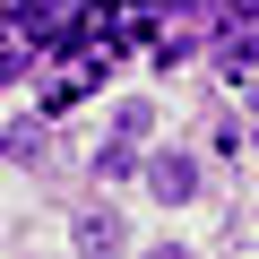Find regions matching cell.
<instances>
[{
	"label": "cell",
	"instance_id": "1",
	"mask_svg": "<svg viewBox=\"0 0 259 259\" xmlns=\"http://www.w3.org/2000/svg\"><path fill=\"white\" fill-rule=\"evenodd\" d=\"M147 190H156L164 207H190V199H199V156H182V147L147 156Z\"/></svg>",
	"mask_w": 259,
	"mask_h": 259
},
{
	"label": "cell",
	"instance_id": "2",
	"mask_svg": "<svg viewBox=\"0 0 259 259\" xmlns=\"http://www.w3.org/2000/svg\"><path fill=\"white\" fill-rule=\"evenodd\" d=\"M216 69L242 87V78L259 69V26H225V35H216Z\"/></svg>",
	"mask_w": 259,
	"mask_h": 259
},
{
	"label": "cell",
	"instance_id": "3",
	"mask_svg": "<svg viewBox=\"0 0 259 259\" xmlns=\"http://www.w3.org/2000/svg\"><path fill=\"white\" fill-rule=\"evenodd\" d=\"M95 164V182H130V173H147V156H139V139H121V130H112V139L87 156Z\"/></svg>",
	"mask_w": 259,
	"mask_h": 259
},
{
	"label": "cell",
	"instance_id": "4",
	"mask_svg": "<svg viewBox=\"0 0 259 259\" xmlns=\"http://www.w3.org/2000/svg\"><path fill=\"white\" fill-rule=\"evenodd\" d=\"M69 242H78V250H112V242H121V216H112V207H87V216L69 225Z\"/></svg>",
	"mask_w": 259,
	"mask_h": 259
},
{
	"label": "cell",
	"instance_id": "5",
	"mask_svg": "<svg viewBox=\"0 0 259 259\" xmlns=\"http://www.w3.org/2000/svg\"><path fill=\"white\" fill-rule=\"evenodd\" d=\"M44 147H52V139H44V121H9V164H26V173H35V164H44Z\"/></svg>",
	"mask_w": 259,
	"mask_h": 259
},
{
	"label": "cell",
	"instance_id": "6",
	"mask_svg": "<svg viewBox=\"0 0 259 259\" xmlns=\"http://www.w3.org/2000/svg\"><path fill=\"white\" fill-rule=\"evenodd\" d=\"M112 130H121V139H147V130H156V104H147V95H130V104L112 112Z\"/></svg>",
	"mask_w": 259,
	"mask_h": 259
},
{
	"label": "cell",
	"instance_id": "7",
	"mask_svg": "<svg viewBox=\"0 0 259 259\" xmlns=\"http://www.w3.org/2000/svg\"><path fill=\"white\" fill-rule=\"evenodd\" d=\"M190 61V35H156V69H182Z\"/></svg>",
	"mask_w": 259,
	"mask_h": 259
},
{
	"label": "cell",
	"instance_id": "8",
	"mask_svg": "<svg viewBox=\"0 0 259 259\" xmlns=\"http://www.w3.org/2000/svg\"><path fill=\"white\" fill-rule=\"evenodd\" d=\"M35 18H44V0H9V26H26V35H35Z\"/></svg>",
	"mask_w": 259,
	"mask_h": 259
},
{
	"label": "cell",
	"instance_id": "9",
	"mask_svg": "<svg viewBox=\"0 0 259 259\" xmlns=\"http://www.w3.org/2000/svg\"><path fill=\"white\" fill-rule=\"evenodd\" d=\"M225 26H259V0H225Z\"/></svg>",
	"mask_w": 259,
	"mask_h": 259
},
{
	"label": "cell",
	"instance_id": "10",
	"mask_svg": "<svg viewBox=\"0 0 259 259\" xmlns=\"http://www.w3.org/2000/svg\"><path fill=\"white\" fill-rule=\"evenodd\" d=\"M242 104H250V112H259V78H242Z\"/></svg>",
	"mask_w": 259,
	"mask_h": 259
}]
</instances>
